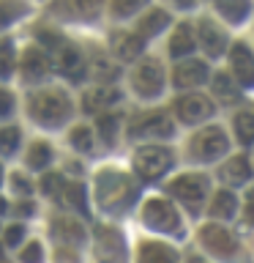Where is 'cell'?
<instances>
[{
    "label": "cell",
    "instance_id": "cell-1",
    "mask_svg": "<svg viewBox=\"0 0 254 263\" xmlns=\"http://www.w3.org/2000/svg\"><path fill=\"white\" fill-rule=\"evenodd\" d=\"M28 115L41 129H60L71 121L74 102L63 88L57 85H41L28 96Z\"/></svg>",
    "mask_w": 254,
    "mask_h": 263
},
{
    "label": "cell",
    "instance_id": "cell-2",
    "mask_svg": "<svg viewBox=\"0 0 254 263\" xmlns=\"http://www.w3.org/2000/svg\"><path fill=\"white\" fill-rule=\"evenodd\" d=\"M96 197H98L101 211L123 214L137 200V186H134V181L129 176H123V173L104 170V173H98V181H96Z\"/></svg>",
    "mask_w": 254,
    "mask_h": 263
},
{
    "label": "cell",
    "instance_id": "cell-3",
    "mask_svg": "<svg viewBox=\"0 0 254 263\" xmlns=\"http://www.w3.org/2000/svg\"><path fill=\"white\" fill-rule=\"evenodd\" d=\"M129 82H131V90H134L139 99H145V102L159 99L164 93V85H167V71H164V63L156 55H142L139 61L131 63Z\"/></svg>",
    "mask_w": 254,
    "mask_h": 263
},
{
    "label": "cell",
    "instance_id": "cell-4",
    "mask_svg": "<svg viewBox=\"0 0 254 263\" xmlns=\"http://www.w3.org/2000/svg\"><path fill=\"white\" fill-rule=\"evenodd\" d=\"M49 14L57 22L96 25L107 14V0H49Z\"/></svg>",
    "mask_w": 254,
    "mask_h": 263
},
{
    "label": "cell",
    "instance_id": "cell-5",
    "mask_svg": "<svg viewBox=\"0 0 254 263\" xmlns=\"http://www.w3.org/2000/svg\"><path fill=\"white\" fill-rule=\"evenodd\" d=\"M126 132L134 140H167L175 135V121L164 110H147V112L134 115L129 121Z\"/></svg>",
    "mask_w": 254,
    "mask_h": 263
},
{
    "label": "cell",
    "instance_id": "cell-6",
    "mask_svg": "<svg viewBox=\"0 0 254 263\" xmlns=\"http://www.w3.org/2000/svg\"><path fill=\"white\" fill-rule=\"evenodd\" d=\"M229 151V137L221 126H205L188 140V154L194 162H216Z\"/></svg>",
    "mask_w": 254,
    "mask_h": 263
},
{
    "label": "cell",
    "instance_id": "cell-7",
    "mask_svg": "<svg viewBox=\"0 0 254 263\" xmlns=\"http://www.w3.org/2000/svg\"><path fill=\"white\" fill-rule=\"evenodd\" d=\"M16 74H19V80L25 85L41 88L55 74V69H52V61H49V55L44 49L38 44H30L19 58H16Z\"/></svg>",
    "mask_w": 254,
    "mask_h": 263
},
{
    "label": "cell",
    "instance_id": "cell-8",
    "mask_svg": "<svg viewBox=\"0 0 254 263\" xmlns=\"http://www.w3.org/2000/svg\"><path fill=\"white\" fill-rule=\"evenodd\" d=\"M194 39H197V49H202L205 58H221L229 49V33L221 22H216L213 16H200L194 22Z\"/></svg>",
    "mask_w": 254,
    "mask_h": 263
},
{
    "label": "cell",
    "instance_id": "cell-9",
    "mask_svg": "<svg viewBox=\"0 0 254 263\" xmlns=\"http://www.w3.org/2000/svg\"><path fill=\"white\" fill-rule=\"evenodd\" d=\"M175 156L164 145H145L134 154V173L142 181H159L172 167Z\"/></svg>",
    "mask_w": 254,
    "mask_h": 263
},
{
    "label": "cell",
    "instance_id": "cell-10",
    "mask_svg": "<svg viewBox=\"0 0 254 263\" xmlns=\"http://www.w3.org/2000/svg\"><path fill=\"white\" fill-rule=\"evenodd\" d=\"M142 219L147 228L159 230V233H180V214L167 197H151L142 205Z\"/></svg>",
    "mask_w": 254,
    "mask_h": 263
},
{
    "label": "cell",
    "instance_id": "cell-11",
    "mask_svg": "<svg viewBox=\"0 0 254 263\" xmlns=\"http://www.w3.org/2000/svg\"><path fill=\"white\" fill-rule=\"evenodd\" d=\"M205 82H210V66L205 58H183V61H175L172 66V85L178 90H194L202 88Z\"/></svg>",
    "mask_w": 254,
    "mask_h": 263
},
{
    "label": "cell",
    "instance_id": "cell-12",
    "mask_svg": "<svg viewBox=\"0 0 254 263\" xmlns=\"http://www.w3.org/2000/svg\"><path fill=\"white\" fill-rule=\"evenodd\" d=\"M227 61H229V74L238 82L241 90L254 88V49L246 41H232L227 49Z\"/></svg>",
    "mask_w": 254,
    "mask_h": 263
},
{
    "label": "cell",
    "instance_id": "cell-13",
    "mask_svg": "<svg viewBox=\"0 0 254 263\" xmlns=\"http://www.w3.org/2000/svg\"><path fill=\"white\" fill-rule=\"evenodd\" d=\"M200 241L210 255H216V258H221V260L238 258V252H241L238 238L229 233L224 225H219V222H210V225H205L200 230Z\"/></svg>",
    "mask_w": 254,
    "mask_h": 263
},
{
    "label": "cell",
    "instance_id": "cell-14",
    "mask_svg": "<svg viewBox=\"0 0 254 263\" xmlns=\"http://www.w3.org/2000/svg\"><path fill=\"white\" fill-rule=\"evenodd\" d=\"M172 112L178 115V121L183 123H202L208 121L213 112H216V107H213V102L205 93H200V90H188V93L178 96L175 104H172Z\"/></svg>",
    "mask_w": 254,
    "mask_h": 263
},
{
    "label": "cell",
    "instance_id": "cell-15",
    "mask_svg": "<svg viewBox=\"0 0 254 263\" xmlns=\"http://www.w3.org/2000/svg\"><path fill=\"white\" fill-rule=\"evenodd\" d=\"M167 189L175 200L186 203L192 211L200 209L202 200L208 197V181H205V176H200V173H183V176H178Z\"/></svg>",
    "mask_w": 254,
    "mask_h": 263
},
{
    "label": "cell",
    "instance_id": "cell-16",
    "mask_svg": "<svg viewBox=\"0 0 254 263\" xmlns=\"http://www.w3.org/2000/svg\"><path fill=\"white\" fill-rule=\"evenodd\" d=\"M123 102V90L118 85H90L82 90V110L90 115H104Z\"/></svg>",
    "mask_w": 254,
    "mask_h": 263
},
{
    "label": "cell",
    "instance_id": "cell-17",
    "mask_svg": "<svg viewBox=\"0 0 254 263\" xmlns=\"http://www.w3.org/2000/svg\"><path fill=\"white\" fill-rule=\"evenodd\" d=\"M96 258L98 263H126V244L123 236L110 225L96 228Z\"/></svg>",
    "mask_w": 254,
    "mask_h": 263
},
{
    "label": "cell",
    "instance_id": "cell-18",
    "mask_svg": "<svg viewBox=\"0 0 254 263\" xmlns=\"http://www.w3.org/2000/svg\"><path fill=\"white\" fill-rule=\"evenodd\" d=\"M145 47H147V41L139 36L134 28L115 30V33H112V52H115V58H118V61H123V63L139 61V58L145 55Z\"/></svg>",
    "mask_w": 254,
    "mask_h": 263
},
{
    "label": "cell",
    "instance_id": "cell-19",
    "mask_svg": "<svg viewBox=\"0 0 254 263\" xmlns=\"http://www.w3.org/2000/svg\"><path fill=\"white\" fill-rule=\"evenodd\" d=\"M170 25H172V14L167 11V8H164V6H147L145 11L134 20L131 28H134L145 41H151V39L159 36V33L167 30Z\"/></svg>",
    "mask_w": 254,
    "mask_h": 263
},
{
    "label": "cell",
    "instance_id": "cell-20",
    "mask_svg": "<svg viewBox=\"0 0 254 263\" xmlns=\"http://www.w3.org/2000/svg\"><path fill=\"white\" fill-rule=\"evenodd\" d=\"M197 49V39H194V22H178L175 28L170 30L167 39V52L175 58V61H183V58H192Z\"/></svg>",
    "mask_w": 254,
    "mask_h": 263
},
{
    "label": "cell",
    "instance_id": "cell-21",
    "mask_svg": "<svg viewBox=\"0 0 254 263\" xmlns=\"http://www.w3.org/2000/svg\"><path fill=\"white\" fill-rule=\"evenodd\" d=\"M88 77L96 82V85H115V80L120 77V66L112 61L110 55L96 52L88 58Z\"/></svg>",
    "mask_w": 254,
    "mask_h": 263
},
{
    "label": "cell",
    "instance_id": "cell-22",
    "mask_svg": "<svg viewBox=\"0 0 254 263\" xmlns=\"http://www.w3.org/2000/svg\"><path fill=\"white\" fill-rule=\"evenodd\" d=\"M208 3L227 25H243L251 14V0H208Z\"/></svg>",
    "mask_w": 254,
    "mask_h": 263
},
{
    "label": "cell",
    "instance_id": "cell-23",
    "mask_svg": "<svg viewBox=\"0 0 254 263\" xmlns=\"http://www.w3.org/2000/svg\"><path fill=\"white\" fill-rule=\"evenodd\" d=\"M219 178L224 181V184H229V186L249 184V178H251L249 159H246V156H232V159H227L224 164H221V170H219Z\"/></svg>",
    "mask_w": 254,
    "mask_h": 263
},
{
    "label": "cell",
    "instance_id": "cell-24",
    "mask_svg": "<svg viewBox=\"0 0 254 263\" xmlns=\"http://www.w3.org/2000/svg\"><path fill=\"white\" fill-rule=\"evenodd\" d=\"M52 236H55V241H60V247H77L85 241V228L79 225L77 219H69V217H60V219H55V225H52Z\"/></svg>",
    "mask_w": 254,
    "mask_h": 263
},
{
    "label": "cell",
    "instance_id": "cell-25",
    "mask_svg": "<svg viewBox=\"0 0 254 263\" xmlns=\"http://www.w3.org/2000/svg\"><path fill=\"white\" fill-rule=\"evenodd\" d=\"M210 85H213V96L219 99V104H238L241 102V88L232 80L229 71H216L210 74Z\"/></svg>",
    "mask_w": 254,
    "mask_h": 263
},
{
    "label": "cell",
    "instance_id": "cell-26",
    "mask_svg": "<svg viewBox=\"0 0 254 263\" xmlns=\"http://www.w3.org/2000/svg\"><path fill=\"white\" fill-rule=\"evenodd\" d=\"M137 263H180L175 247L161 244V241H145L139 247V258Z\"/></svg>",
    "mask_w": 254,
    "mask_h": 263
},
{
    "label": "cell",
    "instance_id": "cell-27",
    "mask_svg": "<svg viewBox=\"0 0 254 263\" xmlns=\"http://www.w3.org/2000/svg\"><path fill=\"white\" fill-rule=\"evenodd\" d=\"M151 6V0H107V14L112 20H137L145 8Z\"/></svg>",
    "mask_w": 254,
    "mask_h": 263
},
{
    "label": "cell",
    "instance_id": "cell-28",
    "mask_svg": "<svg viewBox=\"0 0 254 263\" xmlns=\"http://www.w3.org/2000/svg\"><path fill=\"white\" fill-rule=\"evenodd\" d=\"M232 129H235V137L241 140V145L254 143V104H246L232 115Z\"/></svg>",
    "mask_w": 254,
    "mask_h": 263
},
{
    "label": "cell",
    "instance_id": "cell-29",
    "mask_svg": "<svg viewBox=\"0 0 254 263\" xmlns=\"http://www.w3.org/2000/svg\"><path fill=\"white\" fill-rule=\"evenodd\" d=\"M210 219H232L235 214H238V197L229 192V189H221V192L213 195V200H210Z\"/></svg>",
    "mask_w": 254,
    "mask_h": 263
},
{
    "label": "cell",
    "instance_id": "cell-30",
    "mask_svg": "<svg viewBox=\"0 0 254 263\" xmlns=\"http://www.w3.org/2000/svg\"><path fill=\"white\" fill-rule=\"evenodd\" d=\"M28 14H30L28 0H0V30L11 28L14 22L25 20Z\"/></svg>",
    "mask_w": 254,
    "mask_h": 263
},
{
    "label": "cell",
    "instance_id": "cell-31",
    "mask_svg": "<svg viewBox=\"0 0 254 263\" xmlns=\"http://www.w3.org/2000/svg\"><path fill=\"white\" fill-rule=\"evenodd\" d=\"M16 58H19V52H16L14 41L8 36H0V82L11 80L16 74Z\"/></svg>",
    "mask_w": 254,
    "mask_h": 263
},
{
    "label": "cell",
    "instance_id": "cell-32",
    "mask_svg": "<svg viewBox=\"0 0 254 263\" xmlns=\"http://www.w3.org/2000/svg\"><path fill=\"white\" fill-rule=\"evenodd\" d=\"M57 195H60L63 200L71 205V209H77L79 214L88 211V192H85V186H82L79 181H63L60 192H57Z\"/></svg>",
    "mask_w": 254,
    "mask_h": 263
},
{
    "label": "cell",
    "instance_id": "cell-33",
    "mask_svg": "<svg viewBox=\"0 0 254 263\" xmlns=\"http://www.w3.org/2000/svg\"><path fill=\"white\" fill-rule=\"evenodd\" d=\"M25 162H28V167H33V170H44L47 164L52 162V145L44 143V140L30 143L28 154H25Z\"/></svg>",
    "mask_w": 254,
    "mask_h": 263
},
{
    "label": "cell",
    "instance_id": "cell-34",
    "mask_svg": "<svg viewBox=\"0 0 254 263\" xmlns=\"http://www.w3.org/2000/svg\"><path fill=\"white\" fill-rule=\"evenodd\" d=\"M120 121H123V115L118 110H110V112H104V115H98V135H101L104 143H115V137H118V129H120Z\"/></svg>",
    "mask_w": 254,
    "mask_h": 263
},
{
    "label": "cell",
    "instance_id": "cell-35",
    "mask_svg": "<svg viewBox=\"0 0 254 263\" xmlns=\"http://www.w3.org/2000/svg\"><path fill=\"white\" fill-rule=\"evenodd\" d=\"M19 143H22L19 129H16V126H0V154H3V156L16 154Z\"/></svg>",
    "mask_w": 254,
    "mask_h": 263
},
{
    "label": "cell",
    "instance_id": "cell-36",
    "mask_svg": "<svg viewBox=\"0 0 254 263\" xmlns=\"http://www.w3.org/2000/svg\"><path fill=\"white\" fill-rule=\"evenodd\" d=\"M69 143L77 148V151H82V154L93 151V132H90L88 126H74L71 135H69Z\"/></svg>",
    "mask_w": 254,
    "mask_h": 263
},
{
    "label": "cell",
    "instance_id": "cell-37",
    "mask_svg": "<svg viewBox=\"0 0 254 263\" xmlns=\"http://www.w3.org/2000/svg\"><path fill=\"white\" fill-rule=\"evenodd\" d=\"M19 263H44V247L38 241H28L19 250Z\"/></svg>",
    "mask_w": 254,
    "mask_h": 263
},
{
    "label": "cell",
    "instance_id": "cell-38",
    "mask_svg": "<svg viewBox=\"0 0 254 263\" xmlns=\"http://www.w3.org/2000/svg\"><path fill=\"white\" fill-rule=\"evenodd\" d=\"M14 107H16V96L8 88L0 85V121H6L8 115L14 112Z\"/></svg>",
    "mask_w": 254,
    "mask_h": 263
},
{
    "label": "cell",
    "instance_id": "cell-39",
    "mask_svg": "<svg viewBox=\"0 0 254 263\" xmlns=\"http://www.w3.org/2000/svg\"><path fill=\"white\" fill-rule=\"evenodd\" d=\"M22 238H25V228H22V225H11V228H8L6 233H3L6 247H19Z\"/></svg>",
    "mask_w": 254,
    "mask_h": 263
},
{
    "label": "cell",
    "instance_id": "cell-40",
    "mask_svg": "<svg viewBox=\"0 0 254 263\" xmlns=\"http://www.w3.org/2000/svg\"><path fill=\"white\" fill-rule=\"evenodd\" d=\"M243 222L246 228H254V186L246 192V203H243Z\"/></svg>",
    "mask_w": 254,
    "mask_h": 263
},
{
    "label": "cell",
    "instance_id": "cell-41",
    "mask_svg": "<svg viewBox=\"0 0 254 263\" xmlns=\"http://www.w3.org/2000/svg\"><path fill=\"white\" fill-rule=\"evenodd\" d=\"M57 263H79V252L74 247H57V255H55Z\"/></svg>",
    "mask_w": 254,
    "mask_h": 263
},
{
    "label": "cell",
    "instance_id": "cell-42",
    "mask_svg": "<svg viewBox=\"0 0 254 263\" xmlns=\"http://www.w3.org/2000/svg\"><path fill=\"white\" fill-rule=\"evenodd\" d=\"M164 6L175 8V11H194L200 6V0H164Z\"/></svg>",
    "mask_w": 254,
    "mask_h": 263
},
{
    "label": "cell",
    "instance_id": "cell-43",
    "mask_svg": "<svg viewBox=\"0 0 254 263\" xmlns=\"http://www.w3.org/2000/svg\"><path fill=\"white\" fill-rule=\"evenodd\" d=\"M11 184H14V192H22L25 197H28L33 192V186H30V181L28 178H22V173H14V178H11Z\"/></svg>",
    "mask_w": 254,
    "mask_h": 263
},
{
    "label": "cell",
    "instance_id": "cell-44",
    "mask_svg": "<svg viewBox=\"0 0 254 263\" xmlns=\"http://www.w3.org/2000/svg\"><path fill=\"white\" fill-rule=\"evenodd\" d=\"M16 214H19V217H22V214H25V217H28V214H33V203H28V200L19 203V205H16Z\"/></svg>",
    "mask_w": 254,
    "mask_h": 263
},
{
    "label": "cell",
    "instance_id": "cell-45",
    "mask_svg": "<svg viewBox=\"0 0 254 263\" xmlns=\"http://www.w3.org/2000/svg\"><path fill=\"white\" fill-rule=\"evenodd\" d=\"M6 211H8V203L3 200V197H0V214H6Z\"/></svg>",
    "mask_w": 254,
    "mask_h": 263
},
{
    "label": "cell",
    "instance_id": "cell-46",
    "mask_svg": "<svg viewBox=\"0 0 254 263\" xmlns=\"http://www.w3.org/2000/svg\"><path fill=\"white\" fill-rule=\"evenodd\" d=\"M188 263H205V260H200V258H192V260H188Z\"/></svg>",
    "mask_w": 254,
    "mask_h": 263
},
{
    "label": "cell",
    "instance_id": "cell-47",
    "mask_svg": "<svg viewBox=\"0 0 254 263\" xmlns=\"http://www.w3.org/2000/svg\"><path fill=\"white\" fill-rule=\"evenodd\" d=\"M0 181H3V167H0Z\"/></svg>",
    "mask_w": 254,
    "mask_h": 263
}]
</instances>
